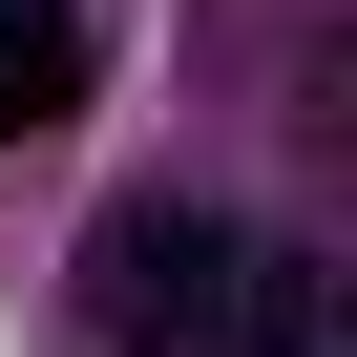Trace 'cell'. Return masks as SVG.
Listing matches in <instances>:
<instances>
[{"mask_svg":"<svg viewBox=\"0 0 357 357\" xmlns=\"http://www.w3.org/2000/svg\"><path fill=\"white\" fill-rule=\"evenodd\" d=\"M252 315H273V231H231L190 190L84 231V357H252Z\"/></svg>","mask_w":357,"mask_h":357,"instance_id":"cell-1","label":"cell"},{"mask_svg":"<svg viewBox=\"0 0 357 357\" xmlns=\"http://www.w3.org/2000/svg\"><path fill=\"white\" fill-rule=\"evenodd\" d=\"M252 357H357V315H336V273H315V252H273V315H252Z\"/></svg>","mask_w":357,"mask_h":357,"instance_id":"cell-3","label":"cell"},{"mask_svg":"<svg viewBox=\"0 0 357 357\" xmlns=\"http://www.w3.org/2000/svg\"><path fill=\"white\" fill-rule=\"evenodd\" d=\"M84 105V0H0V147Z\"/></svg>","mask_w":357,"mask_h":357,"instance_id":"cell-2","label":"cell"}]
</instances>
